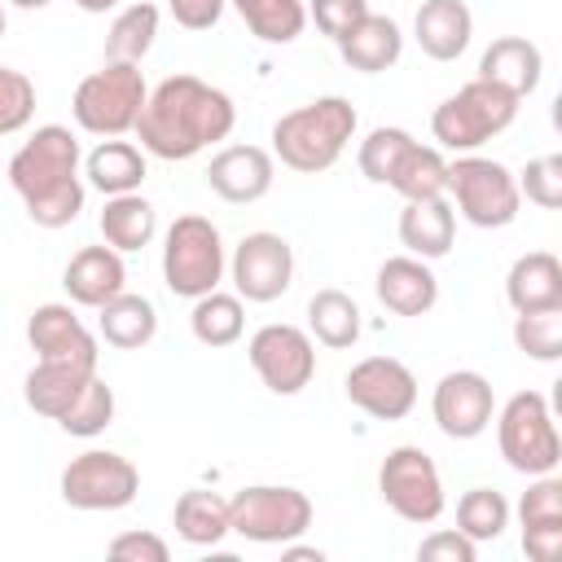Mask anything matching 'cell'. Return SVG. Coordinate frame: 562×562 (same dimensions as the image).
I'll return each instance as SVG.
<instances>
[{
    "mask_svg": "<svg viewBox=\"0 0 562 562\" xmlns=\"http://www.w3.org/2000/svg\"><path fill=\"white\" fill-rule=\"evenodd\" d=\"M31 114H35V83L22 70L0 66V136L22 132Z\"/></svg>",
    "mask_w": 562,
    "mask_h": 562,
    "instance_id": "f35d334b",
    "label": "cell"
},
{
    "mask_svg": "<svg viewBox=\"0 0 562 562\" xmlns=\"http://www.w3.org/2000/svg\"><path fill=\"white\" fill-rule=\"evenodd\" d=\"M342 391H347V400L360 413H369L378 422H400L417 404V378L395 356H364V360H356L347 369V378H342Z\"/></svg>",
    "mask_w": 562,
    "mask_h": 562,
    "instance_id": "4fadbf2b",
    "label": "cell"
},
{
    "mask_svg": "<svg viewBox=\"0 0 562 562\" xmlns=\"http://www.w3.org/2000/svg\"><path fill=\"white\" fill-rule=\"evenodd\" d=\"M224 237L206 215L171 220L162 237V281L176 299H198L224 281Z\"/></svg>",
    "mask_w": 562,
    "mask_h": 562,
    "instance_id": "52a82bcc",
    "label": "cell"
},
{
    "mask_svg": "<svg viewBox=\"0 0 562 562\" xmlns=\"http://www.w3.org/2000/svg\"><path fill=\"white\" fill-rule=\"evenodd\" d=\"M413 35L430 61H457L470 48L474 13L465 9V0H422L413 18Z\"/></svg>",
    "mask_w": 562,
    "mask_h": 562,
    "instance_id": "44dd1931",
    "label": "cell"
},
{
    "mask_svg": "<svg viewBox=\"0 0 562 562\" xmlns=\"http://www.w3.org/2000/svg\"><path fill=\"white\" fill-rule=\"evenodd\" d=\"M514 180H518V193H522L527 202H536V206H544V211H558V206H562V158H558V154L531 158V162L522 167V176H514Z\"/></svg>",
    "mask_w": 562,
    "mask_h": 562,
    "instance_id": "ab89813d",
    "label": "cell"
},
{
    "mask_svg": "<svg viewBox=\"0 0 562 562\" xmlns=\"http://www.w3.org/2000/svg\"><path fill=\"white\" fill-rule=\"evenodd\" d=\"M400 53H404V35H400L395 18L373 13V9L338 40V57H342L351 70H360V75H378V70L395 66Z\"/></svg>",
    "mask_w": 562,
    "mask_h": 562,
    "instance_id": "cb8c5ba5",
    "label": "cell"
},
{
    "mask_svg": "<svg viewBox=\"0 0 562 562\" xmlns=\"http://www.w3.org/2000/svg\"><path fill=\"white\" fill-rule=\"evenodd\" d=\"M430 413H435V426L448 439H479L492 426V413H496L492 382L474 369H452L435 382Z\"/></svg>",
    "mask_w": 562,
    "mask_h": 562,
    "instance_id": "9a60e30c",
    "label": "cell"
},
{
    "mask_svg": "<svg viewBox=\"0 0 562 562\" xmlns=\"http://www.w3.org/2000/svg\"><path fill=\"white\" fill-rule=\"evenodd\" d=\"M452 237H457V211L448 198H417V202H404L400 211V241L408 246V255L417 259H443L452 250Z\"/></svg>",
    "mask_w": 562,
    "mask_h": 562,
    "instance_id": "603a6c76",
    "label": "cell"
},
{
    "mask_svg": "<svg viewBox=\"0 0 562 562\" xmlns=\"http://www.w3.org/2000/svg\"><path fill=\"white\" fill-rule=\"evenodd\" d=\"M540 75H544V53L527 35H501L479 57V79L514 92L518 101L540 88Z\"/></svg>",
    "mask_w": 562,
    "mask_h": 562,
    "instance_id": "ffe728a7",
    "label": "cell"
},
{
    "mask_svg": "<svg viewBox=\"0 0 562 562\" xmlns=\"http://www.w3.org/2000/svg\"><path fill=\"white\" fill-rule=\"evenodd\" d=\"M246 31L263 44H294L307 26V4L303 0H228Z\"/></svg>",
    "mask_w": 562,
    "mask_h": 562,
    "instance_id": "d6a6232c",
    "label": "cell"
},
{
    "mask_svg": "<svg viewBox=\"0 0 562 562\" xmlns=\"http://www.w3.org/2000/svg\"><path fill=\"white\" fill-rule=\"evenodd\" d=\"M9 184L22 198L31 224L66 228L83 211V180H79V140L61 123L35 127L31 140L9 158Z\"/></svg>",
    "mask_w": 562,
    "mask_h": 562,
    "instance_id": "7a4b0ae2",
    "label": "cell"
},
{
    "mask_svg": "<svg viewBox=\"0 0 562 562\" xmlns=\"http://www.w3.org/2000/svg\"><path fill=\"white\" fill-rule=\"evenodd\" d=\"M171 527L184 544L193 549H206V544H220L228 536V501L220 492H206V487H189L180 492L176 509H171Z\"/></svg>",
    "mask_w": 562,
    "mask_h": 562,
    "instance_id": "f1b7e54d",
    "label": "cell"
},
{
    "mask_svg": "<svg viewBox=\"0 0 562 562\" xmlns=\"http://www.w3.org/2000/svg\"><path fill=\"white\" fill-rule=\"evenodd\" d=\"M479 544L465 536V531H430L422 544H417V558L422 562H474Z\"/></svg>",
    "mask_w": 562,
    "mask_h": 562,
    "instance_id": "ee69618b",
    "label": "cell"
},
{
    "mask_svg": "<svg viewBox=\"0 0 562 562\" xmlns=\"http://www.w3.org/2000/svg\"><path fill=\"white\" fill-rule=\"evenodd\" d=\"M496 443L509 470L536 479V474H553L562 461V439L549 413V400L540 391H518L505 400L501 417H496Z\"/></svg>",
    "mask_w": 562,
    "mask_h": 562,
    "instance_id": "ba28073f",
    "label": "cell"
},
{
    "mask_svg": "<svg viewBox=\"0 0 562 562\" xmlns=\"http://www.w3.org/2000/svg\"><path fill=\"white\" fill-rule=\"evenodd\" d=\"M312 527V501L285 483H250L228 501V531L250 544H285Z\"/></svg>",
    "mask_w": 562,
    "mask_h": 562,
    "instance_id": "9c48e42d",
    "label": "cell"
},
{
    "mask_svg": "<svg viewBox=\"0 0 562 562\" xmlns=\"http://www.w3.org/2000/svg\"><path fill=\"white\" fill-rule=\"evenodd\" d=\"M378 492L382 501L404 518V522H435L443 514V479H439V465L426 448L417 443H400L382 457L378 465Z\"/></svg>",
    "mask_w": 562,
    "mask_h": 562,
    "instance_id": "8fae6325",
    "label": "cell"
},
{
    "mask_svg": "<svg viewBox=\"0 0 562 562\" xmlns=\"http://www.w3.org/2000/svg\"><path fill=\"white\" fill-rule=\"evenodd\" d=\"M97 329H101V338H105L110 347H119V351H140V347L154 342V334H158V307H154L145 294L123 290V294H114L110 303L97 307Z\"/></svg>",
    "mask_w": 562,
    "mask_h": 562,
    "instance_id": "4316f807",
    "label": "cell"
},
{
    "mask_svg": "<svg viewBox=\"0 0 562 562\" xmlns=\"http://www.w3.org/2000/svg\"><path fill=\"white\" fill-rule=\"evenodd\" d=\"M373 290H378L382 307L395 312V316H426L439 303V281H435L430 263L417 259V255H391V259H382Z\"/></svg>",
    "mask_w": 562,
    "mask_h": 562,
    "instance_id": "ac0fdd59",
    "label": "cell"
},
{
    "mask_svg": "<svg viewBox=\"0 0 562 562\" xmlns=\"http://www.w3.org/2000/svg\"><path fill=\"white\" fill-rule=\"evenodd\" d=\"M518 114V97L487 83V79H470L465 88H457L448 101L435 105L430 114V132L443 149L452 154H474L479 145H487L492 136H501Z\"/></svg>",
    "mask_w": 562,
    "mask_h": 562,
    "instance_id": "277c9868",
    "label": "cell"
},
{
    "mask_svg": "<svg viewBox=\"0 0 562 562\" xmlns=\"http://www.w3.org/2000/svg\"><path fill=\"white\" fill-rule=\"evenodd\" d=\"M189 329L202 347H233L246 329V307H241V294H224V290H211V294H198L193 299V312H189Z\"/></svg>",
    "mask_w": 562,
    "mask_h": 562,
    "instance_id": "1f68e13d",
    "label": "cell"
},
{
    "mask_svg": "<svg viewBox=\"0 0 562 562\" xmlns=\"http://www.w3.org/2000/svg\"><path fill=\"white\" fill-rule=\"evenodd\" d=\"M307 334H312V342L334 347V351L351 347L360 338V307H356V299L347 290H334V285L316 290L307 299Z\"/></svg>",
    "mask_w": 562,
    "mask_h": 562,
    "instance_id": "4dcf8cb0",
    "label": "cell"
},
{
    "mask_svg": "<svg viewBox=\"0 0 562 562\" xmlns=\"http://www.w3.org/2000/svg\"><path fill=\"white\" fill-rule=\"evenodd\" d=\"M83 176L97 193L114 198V193H136L149 176V162H145V149L132 145V140H119V136H105L88 158H83Z\"/></svg>",
    "mask_w": 562,
    "mask_h": 562,
    "instance_id": "484cf974",
    "label": "cell"
},
{
    "mask_svg": "<svg viewBox=\"0 0 562 562\" xmlns=\"http://www.w3.org/2000/svg\"><path fill=\"white\" fill-rule=\"evenodd\" d=\"M518 522L522 527H549L562 522V483L553 474H536V483L518 501Z\"/></svg>",
    "mask_w": 562,
    "mask_h": 562,
    "instance_id": "60d3db41",
    "label": "cell"
},
{
    "mask_svg": "<svg viewBox=\"0 0 562 562\" xmlns=\"http://www.w3.org/2000/svg\"><path fill=\"white\" fill-rule=\"evenodd\" d=\"M386 184H391L404 202H417V198H443V189H448V158H443L435 145L408 140L404 154L395 158Z\"/></svg>",
    "mask_w": 562,
    "mask_h": 562,
    "instance_id": "f546056e",
    "label": "cell"
},
{
    "mask_svg": "<svg viewBox=\"0 0 562 562\" xmlns=\"http://www.w3.org/2000/svg\"><path fill=\"white\" fill-rule=\"evenodd\" d=\"M558 544H562V522L522 527V553H527L531 562H553V558H558Z\"/></svg>",
    "mask_w": 562,
    "mask_h": 562,
    "instance_id": "bcb514c9",
    "label": "cell"
},
{
    "mask_svg": "<svg viewBox=\"0 0 562 562\" xmlns=\"http://www.w3.org/2000/svg\"><path fill=\"white\" fill-rule=\"evenodd\" d=\"M145 97H149V88H145L140 66H132V61H105L101 70H92L88 79H79L75 101H70V114L92 136H127L136 127V119H140Z\"/></svg>",
    "mask_w": 562,
    "mask_h": 562,
    "instance_id": "8992f818",
    "label": "cell"
},
{
    "mask_svg": "<svg viewBox=\"0 0 562 562\" xmlns=\"http://www.w3.org/2000/svg\"><path fill=\"white\" fill-rule=\"evenodd\" d=\"M61 501L70 509L83 514H114L127 509L140 492V470L110 448H88L79 457H70V465L61 470Z\"/></svg>",
    "mask_w": 562,
    "mask_h": 562,
    "instance_id": "30bf717a",
    "label": "cell"
},
{
    "mask_svg": "<svg viewBox=\"0 0 562 562\" xmlns=\"http://www.w3.org/2000/svg\"><path fill=\"white\" fill-rule=\"evenodd\" d=\"M105 553L119 558V562H167V558H171L167 540L154 536V531H123V536L110 540Z\"/></svg>",
    "mask_w": 562,
    "mask_h": 562,
    "instance_id": "7bdbcfd3",
    "label": "cell"
},
{
    "mask_svg": "<svg viewBox=\"0 0 562 562\" xmlns=\"http://www.w3.org/2000/svg\"><path fill=\"white\" fill-rule=\"evenodd\" d=\"M505 299L514 312H544L562 307V259L553 250H527L509 263Z\"/></svg>",
    "mask_w": 562,
    "mask_h": 562,
    "instance_id": "7402d4cb",
    "label": "cell"
},
{
    "mask_svg": "<svg viewBox=\"0 0 562 562\" xmlns=\"http://www.w3.org/2000/svg\"><path fill=\"white\" fill-rule=\"evenodd\" d=\"M237 123V105L224 88L198 79V75H167L140 105L136 136L140 149L162 162H184L220 140H228Z\"/></svg>",
    "mask_w": 562,
    "mask_h": 562,
    "instance_id": "6da1fadb",
    "label": "cell"
},
{
    "mask_svg": "<svg viewBox=\"0 0 562 562\" xmlns=\"http://www.w3.org/2000/svg\"><path fill=\"white\" fill-rule=\"evenodd\" d=\"M272 180H277V158L263 145H224L206 167L211 193L233 206L259 202L272 189Z\"/></svg>",
    "mask_w": 562,
    "mask_h": 562,
    "instance_id": "2e32d148",
    "label": "cell"
},
{
    "mask_svg": "<svg viewBox=\"0 0 562 562\" xmlns=\"http://www.w3.org/2000/svg\"><path fill=\"white\" fill-rule=\"evenodd\" d=\"M228 272H233V285L246 303H272L290 290L294 281V250L281 233H246L228 259Z\"/></svg>",
    "mask_w": 562,
    "mask_h": 562,
    "instance_id": "5bb4252c",
    "label": "cell"
},
{
    "mask_svg": "<svg viewBox=\"0 0 562 562\" xmlns=\"http://www.w3.org/2000/svg\"><path fill=\"white\" fill-rule=\"evenodd\" d=\"M9 4H18V9H44V4H53V0H9Z\"/></svg>",
    "mask_w": 562,
    "mask_h": 562,
    "instance_id": "681fc988",
    "label": "cell"
},
{
    "mask_svg": "<svg viewBox=\"0 0 562 562\" xmlns=\"http://www.w3.org/2000/svg\"><path fill=\"white\" fill-rule=\"evenodd\" d=\"M26 342L40 360H75L97 369V338L70 312V303H40L26 316Z\"/></svg>",
    "mask_w": 562,
    "mask_h": 562,
    "instance_id": "e0dca14e",
    "label": "cell"
},
{
    "mask_svg": "<svg viewBox=\"0 0 562 562\" xmlns=\"http://www.w3.org/2000/svg\"><path fill=\"white\" fill-rule=\"evenodd\" d=\"M75 4H79L83 13H110V9L119 4V0H75Z\"/></svg>",
    "mask_w": 562,
    "mask_h": 562,
    "instance_id": "c3c4849f",
    "label": "cell"
},
{
    "mask_svg": "<svg viewBox=\"0 0 562 562\" xmlns=\"http://www.w3.org/2000/svg\"><path fill=\"white\" fill-rule=\"evenodd\" d=\"M514 347L531 360L553 364L562 356V307H544V312H518L514 321Z\"/></svg>",
    "mask_w": 562,
    "mask_h": 562,
    "instance_id": "8d00e7d4",
    "label": "cell"
},
{
    "mask_svg": "<svg viewBox=\"0 0 562 562\" xmlns=\"http://www.w3.org/2000/svg\"><path fill=\"white\" fill-rule=\"evenodd\" d=\"M356 136V105L347 97H316L272 123V158L299 176L329 171Z\"/></svg>",
    "mask_w": 562,
    "mask_h": 562,
    "instance_id": "3957f363",
    "label": "cell"
},
{
    "mask_svg": "<svg viewBox=\"0 0 562 562\" xmlns=\"http://www.w3.org/2000/svg\"><path fill=\"white\" fill-rule=\"evenodd\" d=\"M92 373H97L92 364H75V360H35V369L22 382L26 408L40 413V417H48V422H57L75 404V395L83 391V382Z\"/></svg>",
    "mask_w": 562,
    "mask_h": 562,
    "instance_id": "d4e9b609",
    "label": "cell"
},
{
    "mask_svg": "<svg viewBox=\"0 0 562 562\" xmlns=\"http://www.w3.org/2000/svg\"><path fill=\"white\" fill-rule=\"evenodd\" d=\"M110 422H114V386L101 382L97 373L83 382V391L75 395V404L57 417V426H61L66 435H75V439H92V435H101Z\"/></svg>",
    "mask_w": 562,
    "mask_h": 562,
    "instance_id": "e575fe53",
    "label": "cell"
},
{
    "mask_svg": "<svg viewBox=\"0 0 562 562\" xmlns=\"http://www.w3.org/2000/svg\"><path fill=\"white\" fill-rule=\"evenodd\" d=\"M224 4H228V0H167L171 18H176L184 31H211V26L220 22Z\"/></svg>",
    "mask_w": 562,
    "mask_h": 562,
    "instance_id": "f6af8a7d",
    "label": "cell"
},
{
    "mask_svg": "<svg viewBox=\"0 0 562 562\" xmlns=\"http://www.w3.org/2000/svg\"><path fill=\"white\" fill-rule=\"evenodd\" d=\"M97 224H101L105 246H114L119 255H127V250H145V246L154 241V233H158V211H154L149 198H140V189H136V193H114V198H105Z\"/></svg>",
    "mask_w": 562,
    "mask_h": 562,
    "instance_id": "83f0119b",
    "label": "cell"
},
{
    "mask_svg": "<svg viewBox=\"0 0 562 562\" xmlns=\"http://www.w3.org/2000/svg\"><path fill=\"white\" fill-rule=\"evenodd\" d=\"M408 140H413V132H404V127H373V132L360 140V154H356L364 180L386 184V176H391V167H395V158L404 154Z\"/></svg>",
    "mask_w": 562,
    "mask_h": 562,
    "instance_id": "74e56055",
    "label": "cell"
},
{
    "mask_svg": "<svg viewBox=\"0 0 562 562\" xmlns=\"http://www.w3.org/2000/svg\"><path fill=\"white\" fill-rule=\"evenodd\" d=\"M246 356L272 395H299L316 373V342L299 325H259L246 342Z\"/></svg>",
    "mask_w": 562,
    "mask_h": 562,
    "instance_id": "7c38bea8",
    "label": "cell"
},
{
    "mask_svg": "<svg viewBox=\"0 0 562 562\" xmlns=\"http://www.w3.org/2000/svg\"><path fill=\"white\" fill-rule=\"evenodd\" d=\"M364 13H369V0H312V4H307V18L316 22V31L329 35L334 44H338Z\"/></svg>",
    "mask_w": 562,
    "mask_h": 562,
    "instance_id": "b9f144b4",
    "label": "cell"
},
{
    "mask_svg": "<svg viewBox=\"0 0 562 562\" xmlns=\"http://www.w3.org/2000/svg\"><path fill=\"white\" fill-rule=\"evenodd\" d=\"M154 40H158V4L136 0V4H127V9L110 22L105 61H132V66H140L145 53L154 48Z\"/></svg>",
    "mask_w": 562,
    "mask_h": 562,
    "instance_id": "836d02e7",
    "label": "cell"
},
{
    "mask_svg": "<svg viewBox=\"0 0 562 562\" xmlns=\"http://www.w3.org/2000/svg\"><path fill=\"white\" fill-rule=\"evenodd\" d=\"M281 558H285V562H325L321 549H312V544H294V540L281 544Z\"/></svg>",
    "mask_w": 562,
    "mask_h": 562,
    "instance_id": "7dc6e473",
    "label": "cell"
},
{
    "mask_svg": "<svg viewBox=\"0 0 562 562\" xmlns=\"http://www.w3.org/2000/svg\"><path fill=\"white\" fill-rule=\"evenodd\" d=\"M443 198H452V211H461V220L474 228H505L518 220V206H522L514 171L483 154H457L448 162Z\"/></svg>",
    "mask_w": 562,
    "mask_h": 562,
    "instance_id": "5b68a950",
    "label": "cell"
},
{
    "mask_svg": "<svg viewBox=\"0 0 562 562\" xmlns=\"http://www.w3.org/2000/svg\"><path fill=\"white\" fill-rule=\"evenodd\" d=\"M509 527V501L492 487H470L457 501V531H465L474 544L483 540H501V531Z\"/></svg>",
    "mask_w": 562,
    "mask_h": 562,
    "instance_id": "d590c367",
    "label": "cell"
},
{
    "mask_svg": "<svg viewBox=\"0 0 562 562\" xmlns=\"http://www.w3.org/2000/svg\"><path fill=\"white\" fill-rule=\"evenodd\" d=\"M61 285L70 294V303L79 307H101L110 303L114 294L127 290V268H123V255L114 246H83L70 255L66 272H61Z\"/></svg>",
    "mask_w": 562,
    "mask_h": 562,
    "instance_id": "d6986e66",
    "label": "cell"
},
{
    "mask_svg": "<svg viewBox=\"0 0 562 562\" xmlns=\"http://www.w3.org/2000/svg\"><path fill=\"white\" fill-rule=\"evenodd\" d=\"M0 40H4V9H0Z\"/></svg>",
    "mask_w": 562,
    "mask_h": 562,
    "instance_id": "f907efd6",
    "label": "cell"
}]
</instances>
